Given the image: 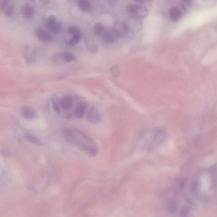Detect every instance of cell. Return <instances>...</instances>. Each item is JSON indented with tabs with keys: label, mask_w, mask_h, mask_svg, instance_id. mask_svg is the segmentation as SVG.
<instances>
[{
	"label": "cell",
	"mask_w": 217,
	"mask_h": 217,
	"mask_svg": "<svg viewBox=\"0 0 217 217\" xmlns=\"http://www.w3.org/2000/svg\"><path fill=\"white\" fill-rule=\"evenodd\" d=\"M56 17L54 15H51L48 18V22H54L56 21Z\"/></svg>",
	"instance_id": "21"
},
{
	"label": "cell",
	"mask_w": 217,
	"mask_h": 217,
	"mask_svg": "<svg viewBox=\"0 0 217 217\" xmlns=\"http://www.w3.org/2000/svg\"><path fill=\"white\" fill-rule=\"evenodd\" d=\"M72 115L71 113H68L65 114V115H64V117L66 119H70L72 118Z\"/></svg>",
	"instance_id": "22"
},
{
	"label": "cell",
	"mask_w": 217,
	"mask_h": 217,
	"mask_svg": "<svg viewBox=\"0 0 217 217\" xmlns=\"http://www.w3.org/2000/svg\"><path fill=\"white\" fill-rule=\"evenodd\" d=\"M148 13V10L145 8L139 6L135 12V14L141 18H144L147 16Z\"/></svg>",
	"instance_id": "11"
},
{
	"label": "cell",
	"mask_w": 217,
	"mask_h": 217,
	"mask_svg": "<svg viewBox=\"0 0 217 217\" xmlns=\"http://www.w3.org/2000/svg\"><path fill=\"white\" fill-rule=\"evenodd\" d=\"M135 2H138L140 3H145V0H134Z\"/></svg>",
	"instance_id": "24"
},
{
	"label": "cell",
	"mask_w": 217,
	"mask_h": 217,
	"mask_svg": "<svg viewBox=\"0 0 217 217\" xmlns=\"http://www.w3.org/2000/svg\"><path fill=\"white\" fill-rule=\"evenodd\" d=\"M86 111V106L83 103L80 102L77 104L75 110L76 116L79 118H82Z\"/></svg>",
	"instance_id": "6"
},
{
	"label": "cell",
	"mask_w": 217,
	"mask_h": 217,
	"mask_svg": "<svg viewBox=\"0 0 217 217\" xmlns=\"http://www.w3.org/2000/svg\"><path fill=\"white\" fill-rule=\"evenodd\" d=\"M78 5L81 11L87 12L90 9V5L88 0H78Z\"/></svg>",
	"instance_id": "10"
},
{
	"label": "cell",
	"mask_w": 217,
	"mask_h": 217,
	"mask_svg": "<svg viewBox=\"0 0 217 217\" xmlns=\"http://www.w3.org/2000/svg\"><path fill=\"white\" fill-rule=\"evenodd\" d=\"M21 113L23 117L28 120L35 119L38 116L37 111L29 106L23 107L21 108Z\"/></svg>",
	"instance_id": "2"
},
{
	"label": "cell",
	"mask_w": 217,
	"mask_h": 217,
	"mask_svg": "<svg viewBox=\"0 0 217 217\" xmlns=\"http://www.w3.org/2000/svg\"><path fill=\"white\" fill-rule=\"evenodd\" d=\"M88 118L89 121L92 124H97L100 123V115L99 112L95 107H91L88 111Z\"/></svg>",
	"instance_id": "3"
},
{
	"label": "cell",
	"mask_w": 217,
	"mask_h": 217,
	"mask_svg": "<svg viewBox=\"0 0 217 217\" xmlns=\"http://www.w3.org/2000/svg\"><path fill=\"white\" fill-rule=\"evenodd\" d=\"M182 12L178 8L173 7L169 11V16L170 19L174 21H178L182 17Z\"/></svg>",
	"instance_id": "5"
},
{
	"label": "cell",
	"mask_w": 217,
	"mask_h": 217,
	"mask_svg": "<svg viewBox=\"0 0 217 217\" xmlns=\"http://www.w3.org/2000/svg\"><path fill=\"white\" fill-rule=\"evenodd\" d=\"M53 107L54 111L57 113H59L60 112L59 107L58 105L54 102H53Z\"/></svg>",
	"instance_id": "19"
},
{
	"label": "cell",
	"mask_w": 217,
	"mask_h": 217,
	"mask_svg": "<svg viewBox=\"0 0 217 217\" xmlns=\"http://www.w3.org/2000/svg\"><path fill=\"white\" fill-rule=\"evenodd\" d=\"M27 138L31 143H35V144H39V143H40V141H39V139L35 137L32 136L28 135L27 136Z\"/></svg>",
	"instance_id": "17"
},
{
	"label": "cell",
	"mask_w": 217,
	"mask_h": 217,
	"mask_svg": "<svg viewBox=\"0 0 217 217\" xmlns=\"http://www.w3.org/2000/svg\"><path fill=\"white\" fill-rule=\"evenodd\" d=\"M68 32L71 35H80V30L75 27H71L68 29Z\"/></svg>",
	"instance_id": "15"
},
{
	"label": "cell",
	"mask_w": 217,
	"mask_h": 217,
	"mask_svg": "<svg viewBox=\"0 0 217 217\" xmlns=\"http://www.w3.org/2000/svg\"><path fill=\"white\" fill-rule=\"evenodd\" d=\"M62 133L67 142L74 145L80 149L88 152L92 156H96L98 153V149L90 137L79 131L73 129H63Z\"/></svg>",
	"instance_id": "1"
},
{
	"label": "cell",
	"mask_w": 217,
	"mask_h": 217,
	"mask_svg": "<svg viewBox=\"0 0 217 217\" xmlns=\"http://www.w3.org/2000/svg\"><path fill=\"white\" fill-rule=\"evenodd\" d=\"M146 1H148V2H151V1H152V0H146Z\"/></svg>",
	"instance_id": "26"
},
{
	"label": "cell",
	"mask_w": 217,
	"mask_h": 217,
	"mask_svg": "<svg viewBox=\"0 0 217 217\" xmlns=\"http://www.w3.org/2000/svg\"><path fill=\"white\" fill-rule=\"evenodd\" d=\"M121 26L122 29L124 32L125 33L128 32L129 30V28L128 25L126 23V22L123 21L121 23Z\"/></svg>",
	"instance_id": "18"
},
{
	"label": "cell",
	"mask_w": 217,
	"mask_h": 217,
	"mask_svg": "<svg viewBox=\"0 0 217 217\" xmlns=\"http://www.w3.org/2000/svg\"><path fill=\"white\" fill-rule=\"evenodd\" d=\"M118 69L117 68V67L115 66L114 67H113V68L111 69V71L112 73H113L114 75L117 76V73H118Z\"/></svg>",
	"instance_id": "20"
},
{
	"label": "cell",
	"mask_w": 217,
	"mask_h": 217,
	"mask_svg": "<svg viewBox=\"0 0 217 217\" xmlns=\"http://www.w3.org/2000/svg\"><path fill=\"white\" fill-rule=\"evenodd\" d=\"M186 3H189L190 2L191 0H183Z\"/></svg>",
	"instance_id": "25"
},
{
	"label": "cell",
	"mask_w": 217,
	"mask_h": 217,
	"mask_svg": "<svg viewBox=\"0 0 217 217\" xmlns=\"http://www.w3.org/2000/svg\"><path fill=\"white\" fill-rule=\"evenodd\" d=\"M37 34L39 39L43 42H49L52 39V37L51 35L39 29L37 31Z\"/></svg>",
	"instance_id": "7"
},
{
	"label": "cell",
	"mask_w": 217,
	"mask_h": 217,
	"mask_svg": "<svg viewBox=\"0 0 217 217\" xmlns=\"http://www.w3.org/2000/svg\"><path fill=\"white\" fill-rule=\"evenodd\" d=\"M61 59L63 60L65 63H70L75 60L76 56L72 53L70 52H64L60 54Z\"/></svg>",
	"instance_id": "9"
},
{
	"label": "cell",
	"mask_w": 217,
	"mask_h": 217,
	"mask_svg": "<svg viewBox=\"0 0 217 217\" xmlns=\"http://www.w3.org/2000/svg\"><path fill=\"white\" fill-rule=\"evenodd\" d=\"M138 6H139L136 5H129L126 8V10L129 13L135 14Z\"/></svg>",
	"instance_id": "16"
},
{
	"label": "cell",
	"mask_w": 217,
	"mask_h": 217,
	"mask_svg": "<svg viewBox=\"0 0 217 217\" xmlns=\"http://www.w3.org/2000/svg\"><path fill=\"white\" fill-rule=\"evenodd\" d=\"M61 27V23L59 21H56L54 22H49L47 24V27L48 29L51 32L54 33H58L60 30Z\"/></svg>",
	"instance_id": "8"
},
{
	"label": "cell",
	"mask_w": 217,
	"mask_h": 217,
	"mask_svg": "<svg viewBox=\"0 0 217 217\" xmlns=\"http://www.w3.org/2000/svg\"><path fill=\"white\" fill-rule=\"evenodd\" d=\"M104 27L101 23H97L95 24L93 28V31L96 35H100L103 30Z\"/></svg>",
	"instance_id": "13"
},
{
	"label": "cell",
	"mask_w": 217,
	"mask_h": 217,
	"mask_svg": "<svg viewBox=\"0 0 217 217\" xmlns=\"http://www.w3.org/2000/svg\"><path fill=\"white\" fill-rule=\"evenodd\" d=\"M97 48V47H96V46H91V47H90V50L92 52H94V50H95V51H96Z\"/></svg>",
	"instance_id": "23"
},
{
	"label": "cell",
	"mask_w": 217,
	"mask_h": 217,
	"mask_svg": "<svg viewBox=\"0 0 217 217\" xmlns=\"http://www.w3.org/2000/svg\"><path fill=\"white\" fill-rule=\"evenodd\" d=\"M80 40H81V36L80 35H75L69 41V44L71 46H75L80 42Z\"/></svg>",
	"instance_id": "14"
},
{
	"label": "cell",
	"mask_w": 217,
	"mask_h": 217,
	"mask_svg": "<svg viewBox=\"0 0 217 217\" xmlns=\"http://www.w3.org/2000/svg\"><path fill=\"white\" fill-rule=\"evenodd\" d=\"M73 104V98L70 96L63 97L60 100L61 107L65 110H69L72 108Z\"/></svg>",
	"instance_id": "4"
},
{
	"label": "cell",
	"mask_w": 217,
	"mask_h": 217,
	"mask_svg": "<svg viewBox=\"0 0 217 217\" xmlns=\"http://www.w3.org/2000/svg\"><path fill=\"white\" fill-rule=\"evenodd\" d=\"M103 39L106 43L112 44L115 41V38L112 34L106 33L103 36Z\"/></svg>",
	"instance_id": "12"
}]
</instances>
